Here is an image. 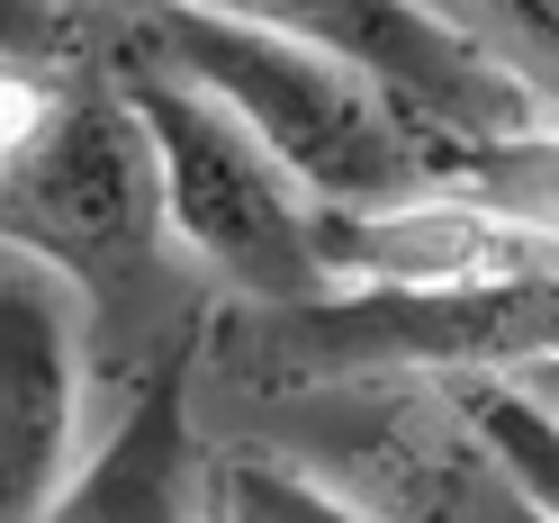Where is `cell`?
Returning a JSON list of instances; mask_svg holds the SVG:
<instances>
[{
	"instance_id": "obj_1",
	"label": "cell",
	"mask_w": 559,
	"mask_h": 523,
	"mask_svg": "<svg viewBox=\"0 0 559 523\" xmlns=\"http://www.w3.org/2000/svg\"><path fill=\"white\" fill-rule=\"evenodd\" d=\"M109 55L163 63V73L199 82L207 99L262 135L307 181V199L334 207H389L425 190V127L389 82H370L361 63L334 46H307L289 27H253L199 0H135V19L109 37Z\"/></svg>"
},
{
	"instance_id": "obj_2",
	"label": "cell",
	"mask_w": 559,
	"mask_h": 523,
	"mask_svg": "<svg viewBox=\"0 0 559 523\" xmlns=\"http://www.w3.org/2000/svg\"><path fill=\"white\" fill-rule=\"evenodd\" d=\"M559 353V271L542 281H361L262 298L226 325V370L262 397L379 389V379H461Z\"/></svg>"
},
{
	"instance_id": "obj_3",
	"label": "cell",
	"mask_w": 559,
	"mask_h": 523,
	"mask_svg": "<svg viewBox=\"0 0 559 523\" xmlns=\"http://www.w3.org/2000/svg\"><path fill=\"white\" fill-rule=\"evenodd\" d=\"M163 181L109 55L63 63L46 118L0 154V253L46 262L91 298V325L118 334L163 271Z\"/></svg>"
},
{
	"instance_id": "obj_4",
	"label": "cell",
	"mask_w": 559,
	"mask_h": 523,
	"mask_svg": "<svg viewBox=\"0 0 559 523\" xmlns=\"http://www.w3.org/2000/svg\"><path fill=\"white\" fill-rule=\"evenodd\" d=\"M109 73L127 91L135 127H145V145H154L163 226L181 235L217 281H235L243 298H307V289H325L317 235H307L317 199H307L298 171L280 163L226 99H207L199 82L163 73V63H135V55H109Z\"/></svg>"
},
{
	"instance_id": "obj_5",
	"label": "cell",
	"mask_w": 559,
	"mask_h": 523,
	"mask_svg": "<svg viewBox=\"0 0 559 523\" xmlns=\"http://www.w3.org/2000/svg\"><path fill=\"white\" fill-rule=\"evenodd\" d=\"M199 10L289 27L307 46H334L343 63H361L370 82H389L415 118H433L451 135H497V127L542 118V99L478 37H461L442 10H425V0H199Z\"/></svg>"
},
{
	"instance_id": "obj_6",
	"label": "cell",
	"mask_w": 559,
	"mask_h": 523,
	"mask_svg": "<svg viewBox=\"0 0 559 523\" xmlns=\"http://www.w3.org/2000/svg\"><path fill=\"white\" fill-rule=\"evenodd\" d=\"M73 397H82L73 307L46 262L10 253L0 271V523L55 514L63 478H73Z\"/></svg>"
},
{
	"instance_id": "obj_7",
	"label": "cell",
	"mask_w": 559,
	"mask_h": 523,
	"mask_svg": "<svg viewBox=\"0 0 559 523\" xmlns=\"http://www.w3.org/2000/svg\"><path fill=\"white\" fill-rule=\"evenodd\" d=\"M307 235H317L325 281H542V271H559V235L514 226L451 190H415L389 207L317 199Z\"/></svg>"
},
{
	"instance_id": "obj_8",
	"label": "cell",
	"mask_w": 559,
	"mask_h": 523,
	"mask_svg": "<svg viewBox=\"0 0 559 523\" xmlns=\"http://www.w3.org/2000/svg\"><path fill=\"white\" fill-rule=\"evenodd\" d=\"M217 325V307H181V325L163 343H145V370H135V397H127V425L91 451V461L63 478L55 514L63 523H171L190 514V469H199V442H190V370H199V343Z\"/></svg>"
},
{
	"instance_id": "obj_9",
	"label": "cell",
	"mask_w": 559,
	"mask_h": 523,
	"mask_svg": "<svg viewBox=\"0 0 559 523\" xmlns=\"http://www.w3.org/2000/svg\"><path fill=\"white\" fill-rule=\"evenodd\" d=\"M425 190L478 199L514 226L559 235V127H497V135H451L425 127Z\"/></svg>"
},
{
	"instance_id": "obj_10",
	"label": "cell",
	"mask_w": 559,
	"mask_h": 523,
	"mask_svg": "<svg viewBox=\"0 0 559 523\" xmlns=\"http://www.w3.org/2000/svg\"><path fill=\"white\" fill-rule=\"evenodd\" d=\"M442 397L461 406V425L487 442V461L514 478L523 514H550L559 523V415L533 406L506 370H461V379H442Z\"/></svg>"
},
{
	"instance_id": "obj_11",
	"label": "cell",
	"mask_w": 559,
	"mask_h": 523,
	"mask_svg": "<svg viewBox=\"0 0 559 523\" xmlns=\"http://www.w3.org/2000/svg\"><path fill=\"white\" fill-rule=\"evenodd\" d=\"M199 487H207V514L226 523H353L343 487L307 478L298 461H271V451H226L199 469Z\"/></svg>"
},
{
	"instance_id": "obj_12",
	"label": "cell",
	"mask_w": 559,
	"mask_h": 523,
	"mask_svg": "<svg viewBox=\"0 0 559 523\" xmlns=\"http://www.w3.org/2000/svg\"><path fill=\"white\" fill-rule=\"evenodd\" d=\"M425 10H442L461 37H478L497 55L542 109H559V0H425Z\"/></svg>"
},
{
	"instance_id": "obj_13",
	"label": "cell",
	"mask_w": 559,
	"mask_h": 523,
	"mask_svg": "<svg viewBox=\"0 0 559 523\" xmlns=\"http://www.w3.org/2000/svg\"><path fill=\"white\" fill-rule=\"evenodd\" d=\"M91 46H99L91 19L63 10V0H0V55H19V63H73Z\"/></svg>"
},
{
	"instance_id": "obj_14",
	"label": "cell",
	"mask_w": 559,
	"mask_h": 523,
	"mask_svg": "<svg viewBox=\"0 0 559 523\" xmlns=\"http://www.w3.org/2000/svg\"><path fill=\"white\" fill-rule=\"evenodd\" d=\"M91 55H99V46H91ZM73 63H82V55H73ZM55 82H63V63H19V55H0V154H10L19 135L46 118Z\"/></svg>"
},
{
	"instance_id": "obj_15",
	"label": "cell",
	"mask_w": 559,
	"mask_h": 523,
	"mask_svg": "<svg viewBox=\"0 0 559 523\" xmlns=\"http://www.w3.org/2000/svg\"><path fill=\"white\" fill-rule=\"evenodd\" d=\"M506 379H514V389L533 397V406H550V415H559V353H533V361H514Z\"/></svg>"
}]
</instances>
